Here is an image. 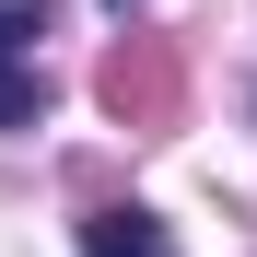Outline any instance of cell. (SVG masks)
Returning <instances> with one entry per match:
<instances>
[{
  "label": "cell",
  "mask_w": 257,
  "mask_h": 257,
  "mask_svg": "<svg viewBox=\"0 0 257 257\" xmlns=\"http://www.w3.org/2000/svg\"><path fill=\"white\" fill-rule=\"evenodd\" d=\"M94 94H105V117H117V128H164V117H176V94H187L176 35H117L105 70H94Z\"/></svg>",
  "instance_id": "cell-1"
},
{
  "label": "cell",
  "mask_w": 257,
  "mask_h": 257,
  "mask_svg": "<svg viewBox=\"0 0 257 257\" xmlns=\"http://www.w3.org/2000/svg\"><path fill=\"white\" fill-rule=\"evenodd\" d=\"M82 257H164V222L141 199H128V210H94V222H82Z\"/></svg>",
  "instance_id": "cell-2"
},
{
  "label": "cell",
  "mask_w": 257,
  "mask_h": 257,
  "mask_svg": "<svg viewBox=\"0 0 257 257\" xmlns=\"http://www.w3.org/2000/svg\"><path fill=\"white\" fill-rule=\"evenodd\" d=\"M35 105H47V70H35V59H12V47H0V128H24Z\"/></svg>",
  "instance_id": "cell-3"
},
{
  "label": "cell",
  "mask_w": 257,
  "mask_h": 257,
  "mask_svg": "<svg viewBox=\"0 0 257 257\" xmlns=\"http://www.w3.org/2000/svg\"><path fill=\"white\" fill-rule=\"evenodd\" d=\"M35 35H47V0H0V47H12V59H24V47H35Z\"/></svg>",
  "instance_id": "cell-4"
},
{
  "label": "cell",
  "mask_w": 257,
  "mask_h": 257,
  "mask_svg": "<svg viewBox=\"0 0 257 257\" xmlns=\"http://www.w3.org/2000/svg\"><path fill=\"white\" fill-rule=\"evenodd\" d=\"M117 12H128V0H117Z\"/></svg>",
  "instance_id": "cell-5"
}]
</instances>
